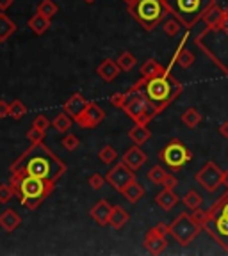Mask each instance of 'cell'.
Wrapping results in <instances>:
<instances>
[{
  "label": "cell",
  "mask_w": 228,
  "mask_h": 256,
  "mask_svg": "<svg viewBox=\"0 0 228 256\" xmlns=\"http://www.w3.org/2000/svg\"><path fill=\"white\" fill-rule=\"evenodd\" d=\"M88 105H89V102H86V98L80 92H75V94H72L68 98V100L64 102V105H63V110L68 114V116H72V120L75 121L77 118L82 114V112L88 108Z\"/></svg>",
  "instance_id": "2e32d148"
},
{
  "label": "cell",
  "mask_w": 228,
  "mask_h": 256,
  "mask_svg": "<svg viewBox=\"0 0 228 256\" xmlns=\"http://www.w3.org/2000/svg\"><path fill=\"white\" fill-rule=\"evenodd\" d=\"M205 230L210 233V236L216 240L224 251H228V217L226 216L217 214L216 217H212V219L208 220Z\"/></svg>",
  "instance_id": "4fadbf2b"
},
{
  "label": "cell",
  "mask_w": 228,
  "mask_h": 256,
  "mask_svg": "<svg viewBox=\"0 0 228 256\" xmlns=\"http://www.w3.org/2000/svg\"><path fill=\"white\" fill-rule=\"evenodd\" d=\"M22 224V216L13 208H6L4 212L0 214V228L4 230L6 233L15 232L18 226Z\"/></svg>",
  "instance_id": "ffe728a7"
},
{
  "label": "cell",
  "mask_w": 228,
  "mask_h": 256,
  "mask_svg": "<svg viewBox=\"0 0 228 256\" xmlns=\"http://www.w3.org/2000/svg\"><path fill=\"white\" fill-rule=\"evenodd\" d=\"M168 228H169V235H171L182 248L191 244L192 240L198 236V233L201 232V228L196 224V220L192 219V216L187 212L178 214V217L169 224Z\"/></svg>",
  "instance_id": "ba28073f"
},
{
  "label": "cell",
  "mask_w": 228,
  "mask_h": 256,
  "mask_svg": "<svg viewBox=\"0 0 228 256\" xmlns=\"http://www.w3.org/2000/svg\"><path fill=\"white\" fill-rule=\"evenodd\" d=\"M13 6V0H0V11H8Z\"/></svg>",
  "instance_id": "c3c4849f"
},
{
  "label": "cell",
  "mask_w": 228,
  "mask_h": 256,
  "mask_svg": "<svg viewBox=\"0 0 228 256\" xmlns=\"http://www.w3.org/2000/svg\"><path fill=\"white\" fill-rule=\"evenodd\" d=\"M217 132H219V136L223 137V139H228V121H224V123L219 124Z\"/></svg>",
  "instance_id": "7dc6e473"
},
{
  "label": "cell",
  "mask_w": 228,
  "mask_h": 256,
  "mask_svg": "<svg viewBox=\"0 0 228 256\" xmlns=\"http://www.w3.org/2000/svg\"><path fill=\"white\" fill-rule=\"evenodd\" d=\"M45 134H47V130H41V128L32 124L27 130V139L31 140V142H41V140L45 139Z\"/></svg>",
  "instance_id": "74e56055"
},
{
  "label": "cell",
  "mask_w": 228,
  "mask_h": 256,
  "mask_svg": "<svg viewBox=\"0 0 228 256\" xmlns=\"http://www.w3.org/2000/svg\"><path fill=\"white\" fill-rule=\"evenodd\" d=\"M98 158L104 162V164H112L114 160L118 158V153H116V150L112 148V146H104V148L100 150V153H98Z\"/></svg>",
  "instance_id": "e575fe53"
},
{
  "label": "cell",
  "mask_w": 228,
  "mask_h": 256,
  "mask_svg": "<svg viewBox=\"0 0 228 256\" xmlns=\"http://www.w3.org/2000/svg\"><path fill=\"white\" fill-rule=\"evenodd\" d=\"M221 185H224L228 188V169L223 171V174H221Z\"/></svg>",
  "instance_id": "681fc988"
},
{
  "label": "cell",
  "mask_w": 228,
  "mask_h": 256,
  "mask_svg": "<svg viewBox=\"0 0 228 256\" xmlns=\"http://www.w3.org/2000/svg\"><path fill=\"white\" fill-rule=\"evenodd\" d=\"M123 2H127V6H128V4H132L134 0H123Z\"/></svg>",
  "instance_id": "f5cc1de1"
},
{
  "label": "cell",
  "mask_w": 228,
  "mask_h": 256,
  "mask_svg": "<svg viewBox=\"0 0 228 256\" xmlns=\"http://www.w3.org/2000/svg\"><path fill=\"white\" fill-rule=\"evenodd\" d=\"M111 214H112V206H111V203L105 200H100L91 210H89V216H91V219L95 220L98 226H109Z\"/></svg>",
  "instance_id": "e0dca14e"
},
{
  "label": "cell",
  "mask_w": 228,
  "mask_h": 256,
  "mask_svg": "<svg viewBox=\"0 0 228 256\" xmlns=\"http://www.w3.org/2000/svg\"><path fill=\"white\" fill-rule=\"evenodd\" d=\"M146 153L143 152V150L139 148V146H132V148H128L127 152L123 153V156H121V160H123L125 164L128 166L130 169H134V171H137L139 168H143V164L146 162Z\"/></svg>",
  "instance_id": "ac0fdd59"
},
{
  "label": "cell",
  "mask_w": 228,
  "mask_h": 256,
  "mask_svg": "<svg viewBox=\"0 0 228 256\" xmlns=\"http://www.w3.org/2000/svg\"><path fill=\"white\" fill-rule=\"evenodd\" d=\"M61 144H63V146H64V150H68V152H73V150L79 148L80 140H79V137H77V136H73V134H70V136H64V137H63V140H61Z\"/></svg>",
  "instance_id": "ab89813d"
},
{
  "label": "cell",
  "mask_w": 228,
  "mask_h": 256,
  "mask_svg": "<svg viewBox=\"0 0 228 256\" xmlns=\"http://www.w3.org/2000/svg\"><path fill=\"white\" fill-rule=\"evenodd\" d=\"M57 11H59V8H57V4L54 2V0H41L40 4H38V12L47 16V18L56 16Z\"/></svg>",
  "instance_id": "836d02e7"
},
{
  "label": "cell",
  "mask_w": 228,
  "mask_h": 256,
  "mask_svg": "<svg viewBox=\"0 0 228 256\" xmlns=\"http://www.w3.org/2000/svg\"><path fill=\"white\" fill-rule=\"evenodd\" d=\"M221 174H223V171L217 168L216 162H214V160H208L207 164L194 174V178H196V182L208 192V194H214V192L221 187Z\"/></svg>",
  "instance_id": "8fae6325"
},
{
  "label": "cell",
  "mask_w": 228,
  "mask_h": 256,
  "mask_svg": "<svg viewBox=\"0 0 228 256\" xmlns=\"http://www.w3.org/2000/svg\"><path fill=\"white\" fill-rule=\"evenodd\" d=\"M15 196V190L9 184H0V203L6 204L11 201V198Z\"/></svg>",
  "instance_id": "60d3db41"
},
{
  "label": "cell",
  "mask_w": 228,
  "mask_h": 256,
  "mask_svg": "<svg viewBox=\"0 0 228 256\" xmlns=\"http://www.w3.org/2000/svg\"><path fill=\"white\" fill-rule=\"evenodd\" d=\"M25 114H27V107H25L20 100L13 102L11 108H9V118H13V120H22Z\"/></svg>",
  "instance_id": "d590c367"
},
{
  "label": "cell",
  "mask_w": 228,
  "mask_h": 256,
  "mask_svg": "<svg viewBox=\"0 0 228 256\" xmlns=\"http://www.w3.org/2000/svg\"><path fill=\"white\" fill-rule=\"evenodd\" d=\"M84 2H86V4H95L96 0H84Z\"/></svg>",
  "instance_id": "816d5d0a"
},
{
  "label": "cell",
  "mask_w": 228,
  "mask_h": 256,
  "mask_svg": "<svg viewBox=\"0 0 228 256\" xmlns=\"http://www.w3.org/2000/svg\"><path fill=\"white\" fill-rule=\"evenodd\" d=\"M125 198H127V201L128 203H132V204H136L137 201L141 200V198L144 196V187L141 184H137V182H132V184L128 185L127 188H125L123 192H121Z\"/></svg>",
  "instance_id": "83f0119b"
},
{
  "label": "cell",
  "mask_w": 228,
  "mask_h": 256,
  "mask_svg": "<svg viewBox=\"0 0 228 256\" xmlns=\"http://www.w3.org/2000/svg\"><path fill=\"white\" fill-rule=\"evenodd\" d=\"M141 80H150L153 76H160V75H166L168 72H171L169 68H164L160 62H157L155 59H148L146 62L141 66Z\"/></svg>",
  "instance_id": "44dd1931"
},
{
  "label": "cell",
  "mask_w": 228,
  "mask_h": 256,
  "mask_svg": "<svg viewBox=\"0 0 228 256\" xmlns=\"http://www.w3.org/2000/svg\"><path fill=\"white\" fill-rule=\"evenodd\" d=\"M116 62H118V66L121 68V72H130V70H132L134 66L137 64V59H136V56H134V54L121 52L120 57L116 59Z\"/></svg>",
  "instance_id": "1f68e13d"
},
{
  "label": "cell",
  "mask_w": 228,
  "mask_h": 256,
  "mask_svg": "<svg viewBox=\"0 0 228 256\" xmlns=\"http://www.w3.org/2000/svg\"><path fill=\"white\" fill-rule=\"evenodd\" d=\"M221 214L228 217V201H226V203H224V206H223V210H221Z\"/></svg>",
  "instance_id": "f907efd6"
},
{
  "label": "cell",
  "mask_w": 228,
  "mask_h": 256,
  "mask_svg": "<svg viewBox=\"0 0 228 256\" xmlns=\"http://www.w3.org/2000/svg\"><path fill=\"white\" fill-rule=\"evenodd\" d=\"M109 102H111L112 107L125 108V105H127V102H128V92H116V94H112L111 98H109Z\"/></svg>",
  "instance_id": "f35d334b"
},
{
  "label": "cell",
  "mask_w": 228,
  "mask_h": 256,
  "mask_svg": "<svg viewBox=\"0 0 228 256\" xmlns=\"http://www.w3.org/2000/svg\"><path fill=\"white\" fill-rule=\"evenodd\" d=\"M105 180H107V184L111 187L116 188L118 192H123L132 182H136V171L128 168L123 160H121L112 169H109L107 174H105Z\"/></svg>",
  "instance_id": "30bf717a"
},
{
  "label": "cell",
  "mask_w": 228,
  "mask_h": 256,
  "mask_svg": "<svg viewBox=\"0 0 228 256\" xmlns=\"http://www.w3.org/2000/svg\"><path fill=\"white\" fill-rule=\"evenodd\" d=\"M29 28H31L34 34H38V36H43L45 32L50 28V18H47V16L40 14V12H36L34 16H31V20H29Z\"/></svg>",
  "instance_id": "cb8c5ba5"
},
{
  "label": "cell",
  "mask_w": 228,
  "mask_h": 256,
  "mask_svg": "<svg viewBox=\"0 0 228 256\" xmlns=\"http://www.w3.org/2000/svg\"><path fill=\"white\" fill-rule=\"evenodd\" d=\"M182 123L189 128H196L198 124L201 123V114L196 110V108L189 107L187 110L182 112Z\"/></svg>",
  "instance_id": "f546056e"
},
{
  "label": "cell",
  "mask_w": 228,
  "mask_h": 256,
  "mask_svg": "<svg viewBox=\"0 0 228 256\" xmlns=\"http://www.w3.org/2000/svg\"><path fill=\"white\" fill-rule=\"evenodd\" d=\"M16 24L9 20V16L4 11H0V43H6L15 34Z\"/></svg>",
  "instance_id": "4316f807"
},
{
  "label": "cell",
  "mask_w": 228,
  "mask_h": 256,
  "mask_svg": "<svg viewBox=\"0 0 228 256\" xmlns=\"http://www.w3.org/2000/svg\"><path fill=\"white\" fill-rule=\"evenodd\" d=\"M127 9L134 20L148 32H152L168 14L162 0H134L132 4L127 6Z\"/></svg>",
  "instance_id": "8992f818"
},
{
  "label": "cell",
  "mask_w": 228,
  "mask_h": 256,
  "mask_svg": "<svg viewBox=\"0 0 228 256\" xmlns=\"http://www.w3.org/2000/svg\"><path fill=\"white\" fill-rule=\"evenodd\" d=\"M155 201H157V204H159V206L162 208V210L169 212V210H171V208L175 206L176 203H178V196H176L175 192H173V188L164 187L155 196Z\"/></svg>",
  "instance_id": "7402d4cb"
},
{
  "label": "cell",
  "mask_w": 228,
  "mask_h": 256,
  "mask_svg": "<svg viewBox=\"0 0 228 256\" xmlns=\"http://www.w3.org/2000/svg\"><path fill=\"white\" fill-rule=\"evenodd\" d=\"M166 235H169V228L166 224H157L152 230L146 232L144 235V248L150 254H160L164 252V249L168 248V238Z\"/></svg>",
  "instance_id": "7c38bea8"
},
{
  "label": "cell",
  "mask_w": 228,
  "mask_h": 256,
  "mask_svg": "<svg viewBox=\"0 0 228 256\" xmlns=\"http://www.w3.org/2000/svg\"><path fill=\"white\" fill-rule=\"evenodd\" d=\"M224 9H221L219 6L214 2V4H210L207 8V11L203 12V16H201V22L205 24V27H216L217 22L221 20V16H223Z\"/></svg>",
  "instance_id": "d4e9b609"
},
{
  "label": "cell",
  "mask_w": 228,
  "mask_h": 256,
  "mask_svg": "<svg viewBox=\"0 0 228 256\" xmlns=\"http://www.w3.org/2000/svg\"><path fill=\"white\" fill-rule=\"evenodd\" d=\"M105 176H102L100 172H95V174L89 176V187L93 188V190H100L102 187H104L105 184Z\"/></svg>",
  "instance_id": "7bdbcfd3"
},
{
  "label": "cell",
  "mask_w": 228,
  "mask_h": 256,
  "mask_svg": "<svg viewBox=\"0 0 228 256\" xmlns=\"http://www.w3.org/2000/svg\"><path fill=\"white\" fill-rule=\"evenodd\" d=\"M130 220V216L125 208L121 206H112V214H111V219H109V226L114 230H121L125 224Z\"/></svg>",
  "instance_id": "484cf974"
},
{
  "label": "cell",
  "mask_w": 228,
  "mask_h": 256,
  "mask_svg": "<svg viewBox=\"0 0 228 256\" xmlns=\"http://www.w3.org/2000/svg\"><path fill=\"white\" fill-rule=\"evenodd\" d=\"M168 174L169 172H166L164 168H160V166H153V168L148 171V180L155 185H164Z\"/></svg>",
  "instance_id": "d6a6232c"
},
{
  "label": "cell",
  "mask_w": 228,
  "mask_h": 256,
  "mask_svg": "<svg viewBox=\"0 0 228 256\" xmlns=\"http://www.w3.org/2000/svg\"><path fill=\"white\" fill-rule=\"evenodd\" d=\"M54 188H56V182L38 178V176L24 174L16 196L20 198V203L24 204L25 208L36 210V208L52 194Z\"/></svg>",
  "instance_id": "277c9868"
},
{
  "label": "cell",
  "mask_w": 228,
  "mask_h": 256,
  "mask_svg": "<svg viewBox=\"0 0 228 256\" xmlns=\"http://www.w3.org/2000/svg\"><path fill=\"white\" fill-rule=\"evenodd\" d=\"M9 108H11V104L8 102L0 100V118H8L9 116Z\"/></svg>",
  "instance_id": "f6af8a7d"
},
{
  "label": "cell",
  "mask_w": 228,
  "mask_h": 256,
  "mask_svg": "<svg viewBox=\"0 0 228 256\" xmlns=\"http://www.w3.org/2000/svg\"><path fill=\"white\" fill-rule=\"evenodd\" d=\"M104 120H105L104 108L98 107L96 104H89L88 108H86V110L75 120V123L79 124V126L86 128V130H91V128L98 126Z\"/></svg>",
  "instance_id": "5bb4252c"
},
{
  "label": "cell",
  "mask_w": 228,
  "mask_h": 256,
  "mask_svg": "<svg viewBox=\"0 0 228 256\" xmlns=\"http://www.w3.org/2000/svg\"><path fill=\"white\" fill-rule=\"evenodd\" d=\"M139 89L144 91V94L150 100V104L153 105L157 114H160L180 96V92L184 91V86L171 75V72H168L166 75L153 76L150 80L139 78L130 88V91H139Z\"/></svg>",
  "instance_id": "7a4b0ae2"
},
{
  "label": "cell",
  "mask_w": 228,
  "mask_h": 256,
  "mask_svg": "<svg viewBox=\"0 0 228 256\" xmlns=\"http://www.w3.org/2000/svg\"><path fill=\"white\" fill-rule=\"evenodd\" d=\"M32 124L38 128H41V130H48V126H50V121L47 120V116H43V114H40V116L34 118V121H32Z\"/></svg>",
  "instance_id": "ee69618b"
},
{
  "label": "cell",
  "mask_w": 228,
  "mask_h": 256,
  "mask_svg": "<svg viewBox=\"0 0 228 256\" xmlns=\"http://www.w3.org/2000/svg\"><path fill=\"white\" fill-rule=\"evenodd\" d=\"M128 137L134 140V144H137V146H141V144H144L146 140L152 137V132H150L148 124H139L136 123L130 130H128Z\"/></svg>",
  "instance_id": "603a6c76"
},
{
  "label": "cell",
  "mask_w": 228,
  "mask_h": 256,
  "mask_svg": "<svg viewBox=\"0 0 228 256\" xmlns=\"http://www.w3.org/2000/svg\"><path fill=\"white\" fill-rule=\"evenodd\" d=\"M11 171H20L29 176L57 182L66 172V164L41 140L31 142L29 150H25L11 164Z\"/></svg>",
  "instance_id": "6da1fadb"
},
{
  "label": "cell",
  "mask_w": 228,
  "mask_h": 256,
  "mask_svg": "<svg viewBox=\"0 0 228 256\" xmlns=\"http://www.w3.org/2000/svg\"><path fill=\"white\" fill-rule=\"evenodd\" d=\"M180 22L176 20L175 16H173V18H169V20H166L164 22V32L166 34H168V36H176V34H178V32H180Z\"/></svg>",
  "instance_id": "8d00e7d4"
},
{
  "label": "cell",
  "mask_w": 228,
  "mask_h": 256,
  "mask_svg": "<svg viewBox=\"0 0 228 256\" xmlns=\"http://www.w3.org/2000/svg\"><path fill=\"white\" fill-rule=\"evenodd\" d=\"M168 14L175 16L187 30H191L201 20L203 12L216 0H162Z\"/></svg>",
  "instance_id": "5b68a950"
},
{
  "label": "cell",
  "mask_w": 228,
  "mask_h": 256,
  "mask_svg": "<svg viewBox=\"0 0 228 256\" xmlns=\"http://www.w3.org/2000/svg\"><path fill=\"white\" fill-rule=\"evenodd\" d=\"M182 203H184L189 210H196V208H200L201 204H203V198L200 196V192H198V190L191 188V190H187L184 194V198H182Z\"/></svg>",
  "instance_id": "f1b7e54d"
},
{
  "label": "cell",
  "mask_w": 228,
  "mask_h": 256,
  "mask_svg": "<svg viewBox=\"0 0 228 256\" xmlns=\"http://www.w3.org/2000/svg\"><path fill=\"white\" fill-rule=\"evenodd\" d=\"M123 110L134 123L139 124H148L157 116V110L150 104V100L146 98L143 89H139V91H130L128 89V102Z\"/></svg>",
  "instance_id": "52a82bcc"
},
{
  "label": "cell",
  "mask_w": 228,
  "mask_h": 256,
  "mask_svg": "<svg viewBox=\"0 0 228 256\" xmlns=\"http://www.w3.org/2000/svg\"><path fill=\"white\" fill-rule=\"evenodd\" d=\"M159 158L168 166L169 169L176 171L182 169L189 160H192V153L185 148V144L180 139H173L159 152Z\"/></svg>",
  "instance_id": "9c48e42d"
},
{
  "label": "cell",
  "mask_w": 228,
  "mask_h": 256,
  "mask_svg": "<svg viewBox=\"0 0 228 256\" xmlns=\"http://www.w3.org/2000/svg\"><path fill=\"white\" fill-rule=\"evenodd\" d=\"M52 126L56 128L57 132H61V134H66L70 130V126H72V118L66 114V112H61V114H57L56 118H54V121H52Z\"/></svg>",
  "instance_id": "4dcf8cb0"
},
{
  "label": "cell",
  "mask_w": 228,
  "mask_h": 256,
  "mask_svg": "<svg viewBox=\"0 0 228 256\" xmlns=\"http://www.w3.org/2000/svg\"><path fill=\"white\" fill-rule=\"evenodd\" d=\"M194 43L228 76V30L205 27V30H201L196 36Z\"/></svg>",
  "instance_id": "3957f363"
},
{
  "label": "cell",
  "mask_w": 228,
  "mask_h": 256,
  "mask_svg": "<svg viewBox=\"0 0 228 256\" xmlns=\"http://www.w3.org/2000/svg\"><path fill=\"white\" fill-rule=\"evenodd\" d=\"M176 185H178V180H176V178H175L173 174H168V178H166V182H164V187L175 188Z\"/></svg>",
  "instance_id": "bcb514c9"
},
{
  "label": "cell",
  "mask_w": 228,
  "mask_h": 256,
  "mask_svg": "<svg viewBox=\"0 0 228 256\" xmlns=\"http://www.w3.org/2000/svg\"><path fill=\"white\" fill-rule=\"evenodd\" d=\"M96 73L104 82H112L114 78H118V75L121 73V68L118 66L116 60L112 59H105L100 62V66L96 68Z\"/></svg>",
  "instance_id": "d6986e66"
},
{
  "label": "cell",
  "mask_w": 228,
  "mask_h": 256,
  "mask_svg": "<svg viewBox=\"0 0 228 256\" xmlns=\"http://www.w3.org/2000/svg\"><path fill=\"white\" fill-rule=\"evenodd\" d=\"M192 219L196 220V224L200 226L201 230L207 226V222H208V216H207V210H200V208H196V210H192Z\"/></svg>",
  "instance_id": "b9f144b4"
},
{
  "label": "cell",
  "mask_w": 228,
  "mask_h": 256,
  "mask_svg": "<svg viewBox=\"0 0 228 256\" xmlns=\"http://www.w3.org/2000/svg\"><path fill=\"white\" fill-rule=\"evenodd\" d=\"M187 38H189V30L184 34V38H182L180 44H178V48H176L175 56H173L171 62H169V66H168L169 70L173 68V64H178L180 68L187 70V68H191L192 64H194V60H196V57H194V54L189 52L187 48H185V43H187Z\"/></svg>",
  "instance_id": "9a60e30c"
}]
</instances>
